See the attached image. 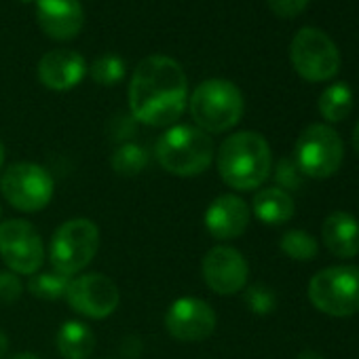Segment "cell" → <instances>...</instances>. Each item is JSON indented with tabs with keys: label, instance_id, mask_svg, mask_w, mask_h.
Instances as JSON below:
<instances>
[{
	"label": "cell",
	"instance_id": "1",
	"mask_svg": "<svg viewBox=\"0 0 359 359\" xmlns=\"http://www.w3.org/2000/svg\"><path fill=\"white\" fill-rule=\"evenodd\" d=\"M189 102V79L173 57L148 55L133 70L129 108L137 123L150 127L173 125Z\"/></svg>",
	"mask_w": 359,
	"mask_h": 359
},
{
	"label": "cell",
	"instance_id": "2",
	"mask_svg": "<svg viewBox=\"0 0 359 359\" xmlns=\"http://www.w3.org/2000/svg\"><path fill=\"white\" fill-rule=\"evenodd\" d=\"M273 167L271 146L256 131L229 135L218 150L220 177L237 191H254L266 182Z\"/></svg>",
	"mask_w": 359,
	"mask_h": 359
},
{
	"label": "cell",
	"instance_id": "3",
	"mask_svg": "<svg viewBox=\"0 0 359 359\" xmlns=\"http://www.w3.org/2000/svg\"><path fill=\"white\" fill-rule=\"evenodd\" d=\"M154 154L165 171L180 177H195L212 165L214 142L199 127L173 125L156 140Z\"/></svg>",
	"mask_w": 359,
	"mask_h": 359
},
{
	"label": "cell",
	"instance_id": "4",
	"mask_svg": "<svg viewBox=\"0 0 359 359\" xmlns=\"http://www.w3.org/2000/svg\"><path fill=\"white\" fill-rule=\"evenodd\" d=\"M189 108L199 129L205 133H224L241 121L245 102L235 83L210 79L193 91Z\"/></svg>",
	"mask_w": 359,
	"mask_h": 359
},
{
	"label": "cell",
	"instance_id": "5",
	"mask_svg": "<svg viewBox=\"0 0 359 359\" xmlns=\"http://www.w3.org/2000/svg\"><path fill=\"white\" fill-rule=\"evenodd\" d=\"M97 250L100 229L95 222L87 218H72L55 231L49 243V260L53 271L72 277L93 260Z\"/></svg>",
	"mask_w": 359,
	"mask_h": 359
},
{
	"label": "cell",
	"instance_id": "6",
	"mask_svg": "<svg viewBox=\"0 0 359 359\" xmlns=\"http://www.w3.org/2000/svg\"><path fill=\"white\" fill-rule=\"evenodd\" d=\"M311 304L330 317L359 313V266H327L309 281Z\"/></svg>",
	"mask_w": 359,
	"mask_h": 359
},
{
	"label": "cell",
	"instance_id": "7",
	"mask_svg": "<svg viewBox=\"0 0 359 359\" xmlns=\"http://www.w3.org/2000/svg\"><path fill=\"white\" fill-rule=\"evenodd\" d=\"M344 156V144L336 129L323 123H313L296 140L294 161L304 177L323 180L334 175Z\"/></svg>",
	"mask_w": 359,
	"mask_h": 359
},
{
	"label": "cell",
	"instance_id": "8",
	"mask_svg": "<svg viewBox=\"0 0 359 359\" xmlns=\"http://www.w3.org/2000/svg\"><path fill=\"white\" fill-rule=\"evenodd\" d=\"M290 60L294 70L309 83H325L340 70V51L319 28H302L294 34Z\"/></svg>",
	"mask_w": 359,
	"mask_h": 359
},
{
	"label": "cell",
	"instance_id": "9",
	"mask_svg": "<svg viewBox=\"0 0 359 359\" xmlns=\"http://www.w3.org/2000/svg\"><path fill=\"white\" fill-rule=\"evenodd\" d=\"M53 177L36 163H13L0 177V191L9 205L32 214L45 210L53 199Z\"/></svg>",
	"mask_w": 359,
	"mask_h": 359
},
{
	"label": "cell",
	"instance_id": "10",
	"mask_svg": "<svg viewBox=\"0 0 359 359\" xmlns=\"http://www.w3.org/2000/svg\"><path fill=\"white\" fill-rule=\"evenodd\" d=\"M0 256L15 275H34L45 262V245L28 220L0 222Z\"/></svg>",
	"mask_w": 359,
	"mask_h": 359
},
{
	"label": "cell",
	"instance_id": "11",
	"mask_svg": "<svg viewBox=\"0 0 359 359\" xmlns=\"http://www.w3.org/2000/svg\"><path fill=\"white\" fill-rule=\"evenodd\" d=\"M66 298L70 306L91 319H104L112 315L121 302V292L116 283L100 273H87L70 279Z\"/></svg>",
	"mask_w": 359,
	"mask_h": 359
},
{
	"label": "cell",
	"instance_id": "12",
	"mask_svg": "<svg viewBox=\"0 0 359 359\" xmlns=\"http://www.w3.org/2000/svg\"><path fill=\"white\" fill-rule=\"evenodd\" d=\"M216 311L201 298H177L165 313L167 332L180 342H201L216 330Z\"/></svg>",
	"mask_w": 359,
	"mask_h": 359
},
{
	"label": "cell",
	"instance_id": "13",
	"mask_svg": "<svg viewBox=\"0 0 359 359\" xmlns=\"http://www.w3.org/2000/svg\"><path fill=\"white\" fill-rule=\"evenodd\" d=\"M250 266L243 254L231 245H216L203 258V279L212 292L233 296L245 290Z\"/></svg>",
	"mask_w": 359,
	"mask_h": 359
},
{
	"label": "cell",
	"instance_id": "14",
	"mask_svg": "<svg viewBox=\"0 0 359 359\" xmlns=\"http://www.w3.org/2000/svg\"><path fill=\"white\" fill-rule=\"evenodd\" d=\"M36 20L47 36L70 41L81 32L85 13L79 0H36Z\"/></svg>",
	"mask_w": 359,
	"mask_h": 359
},
{
	"label": "cell",
	"instance_id": "15",
	"mask_svg": "<svg viewBox=\"0 0 359 359\" xmlns=\"http://www.w3.org/2000/svg\"><path fill=\"white\" fill-rule=\"evenodd\" d=\"M87 72V64L81 53L70 49H53L39 62V79L51 91L74 89Z\"/></svg>",
	"mask_w": 359,
	"mask_h": 359
},
{
	"label": "cell",
	"instance_id": "16",
	"mask_svg": "<svg viewBox=\"0 0 359 359\" xmlns=\"http://www.w3.org/2000/svg\"><path fill=\"white\" fill-rule=\"evenodd\" d=\"M250 224V208L237 195H222L214 199L205 212V226L214 239H237Z\"/></svg>",
	"mask_w": 359,
	"mask_h": 359
},
{
	"label": "cell",
	"instance_id": "17",
	"mask_svg": "<svg viewBox=\"0 0 359 359\" xmlns=\"http://www.w3.org/2000/svg\"><path fill=\"white\" fill-rule=\"evenodd\" d=\"M321 237L336 258H353L359 254V220L346 212H332L323 220Z\"/></svg>",
	"mask_w": 359,
	"mask_h": 359
},
{
	"label": "cell",
	"instance_id": "18",
	"mask_svg": "<svg viewBox=\"0 0 359 359\" xmlns=\"http://www.w3.org/2000/svg\"><path fill=\"white\" fill-rule=\"evenodd\" d=\"M252 210L260 222L279 226L294 218L296 205L290 193L281 191L279 187H271V189H262L260 193H256Z\"/></svg>",
	"mask_w": 359,
	"mask_h": 359
},
{
	"label": "cell",
	"instance_id": "19",
	"mask_svg": "<svg viewBox=\"0 0 359 359\" xmlns=\"http://www.w3.org/2000/svg\"><path fill=\"white\" fill-rule=\"evenodd\" d=\"M57 351L64 359H87L91 357L95 348V336L93 330L79 321L70 319L57 330Z\"/></svg>",
	"mask_w": 359,
	"mask_h": 359
},
{
	"label": "cell",
	"instance_id": "20",
	"mask_svg": "<svg viewBox=\"0 0 359 359\" xmlns=\"http://www.w3.org/2000/svg\"><path fill=\"white\" fill-rule=\"evenodd\" d=\"M319 114L327 123H342L353 110V91L344 83H334L323 89L317 102Z\"/></svg>",
	"mask_w": 359,
	"mask_h": 359
},
{
	"label": "cell",
	"instance_id": "21",
	"mask_svg": "<svg viewBox=\"0 0 359 359\" xmlns=\"http://www.w3.org/2000/svg\"><path fill=\"white\" fill-rule=\"evenodd\" d=\"M148 161H150V154H148V150L144 146L127 142V144H123V146H118L114 150V154H112V169L118 175L133 177V175H140L148 167Z\"/></svg>",
	"mask_w": 359,
	"mask_h": 359
},
{
	"label": "cell",
	"instance_id": "22",
	"mask_svg": "<svg viewBox=\"0 0 359 359\" xmlns=\"http://www.w3.org/2000/svg\"><path fill=\"white\" fill-rule=\"evenodd\" d=\"M70 285V277L62 275L57 271H47V273H34L28 281V290L32 296L41 300H60L66 296Z\"/></svg>",
	"mask_w": 359,
	"mask_h": 359
},
{
	"label": "cell",
	"instance_id": "23",
	"mask_svg": "<svg viewBox=\"0 0 359 359\" xmlns=\"http://www.w3.org/2000/svg\"><path fill=\"white\" fill-rule=\"evenodd\" d=\"M281 252L292 258V260H300V262H309L317 256L319 245L315 241L313 235L304 233V231H287L281 237Z\"/></svg>",
	"mask_w": 359,
	"mask_h": 359
},
{
	"label": "cell",
	"instance_id": "24",
	"mask_svg": "<svg viewBox=\"0 0 359 359\" xmlns=\"http://www.w3.org/2000/svg\"><path fill=\"white\" fill-rule=\"evenodd\" d=\"M89 74L97 85H116L125 79V62L118 55H102L91 64Z\"/></svg>",
	"mask_w": 359,
	"mask_h": 359
},
{
	"label": "cell",
	"instance_id": "25",
	"mask_svg": "<svg viewBox=\"0 0 359 359\" xmlns=\"http://www.w3.org/2000/svg\"><path fill=\"white\" fill-rule=\"evenodd\" d=\"M245 304L256 315H269L277 306L275 292L266 285H252L245 290Z\"/></svg>",
	"mask_w": 359,
	"mask_h": 359
},
{
	"label": "cell",
	"instance_id": "26",
	"mask_svg": "<svg viewBox=\"0 0 359 359\" xmlns=\"http://www.w3.org/2000/svg\"><path fill=\"white\" fill-rule=\"evenodd\" d=\"M275 180L279 182V189L287 193V191H298L302 187L304 175L294 158H281L275 169Z\"/></svg>",
	"mask_w": 359,
	"mask_h": 359
},
{
	"label": "cell",
	"instance_id": "27",
	"mask_svg": "<svg viewBox=\"0 0 359 359\" xmlns=\"http://www.w3.org/2000/svg\"><path fill=\"white\" fill-rule=\"evenodd\" d=\"M22 292H24V285H22L20 275L11 271H0V306H7L20 300Z\"/></svg>",
	"mask_w": 359,
	"mask_h": 359
},
{
	"label": "cell",
	"instance_id": "28",
	"mask_svg": "<svg viewBox=\"0 0 359 359\" xmlns=\"http://www.w3.org/2000/svg\"><path fill=\"white\" fill-rule=\"evenodd\" d=\"M266 3H269V9L277 18L292 20V18H298L306 9L309 0H266Z\"/></svg>",
	"mask_w": 359,
	"mask_h": 359
},
{
	"label": "cell",
	"instance_id": "29",
	"mask_svg": "<svg viewBox=\"0 0 359 359\" xmlns=\"http://www.w3.org/2000/svg\"><path fill=\"white\" fill-rule=\"evenodd\" d=\"M7 351H9V338L5 332H0V359L7 355Z\"/></svg>",
	"mask_w": 359,
	"mask_h": 359
},
{
	"label": "cell",
	"instance_id": "30",
	"mask_svg": "<svg viewBox=\"0 0 359 359\" xmlns=\"http://www.w3.org/2000/svg\"><path fill=\"white\" fill-rule=\"evenodd\" d=\"M298 359H325V357L321 353H315V351H302L298 355Z\"/></svg>",
	"mask_w": 359,
	"mask_h": 359
},
{
	"label": "cell",
	"instance_id": "31",
	"mask_svg": "<svg viewBox=\"0 0 359 359\" xmlns=\"http://www.w3.org/2000/svg\"><path fill=\"white\" fill-rule=\"evenodd\" d=\"M353 148H355V152L359 154V121H357V125H355V129H353Z\"/></svg>",
	"mask_w": 359,
	"mask_h": 359
},
{
	"label": "cell",
	"instance_id": "32",
	"mask_svg": "<svg viewBox=\"0 0 359 359\" xmlns=\"http://www.w3.org/2000/svg\"><path fill=\"white\" fill-rule=\"evenodd\" d=\"M9 359H41V357L34 355V353H18V355H13V357H9Z\"/></svg>",
	"mask_w": 359,
	"mask_h": 359
},
{
	"label": "cell",
	"instance_id": "33",
	"mask_svg": "<svg viewBox=\"0 0 359 359\" xmlns=\"http://www.w3.org/2000/svg\"><path fill=\"white\" fill-rule=\"evenodd\" d=\"M3 163H5V144L0 142V169H3Z\"/></svg>",
	"mask_w": 359,
	"mask_h": 359
},
{
	"label": "cell",
	"instance_id": "34",
	"mask_svg": "<svg viewBox=\"0 0 359 359\" xmlns=\"http://www.w3.org/2000/svg\"><path fill=\"white\" fill-rule=\"evenodd\" d=\"M20 3H34V0H20Z\"/></svg>",
	"mask_w": 359,
	"mask_h": 359
},
{
	"label": "cell",
	"instance_id": "35",
	"mask_svg": "<svg viewBox=\"0 0 359 359\" xmlns=\"http://www.w3.org/2000/svg\"><path fill=\"white\" fill-rule=\"evenodd\" d=\"M0 214H3V212H0Z\"/></svg>",
	"mask_w": 359,
	"mask_h": 359
}]
</instances>
